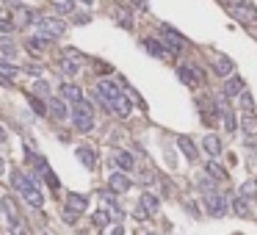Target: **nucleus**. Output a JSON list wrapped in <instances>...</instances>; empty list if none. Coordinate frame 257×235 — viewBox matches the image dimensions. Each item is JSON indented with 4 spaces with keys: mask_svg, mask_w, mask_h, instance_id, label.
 <instances>
[{
    "mask_svg": "<svg viewBox=\"0 0 257 235\" xmlns=\"http://www.w3.org/2000/svg\"><path fill=\"white\" fill-rule=\"evenodd\" d=\"M233 69H235V64L230 58H219V61H216V66H213V72L222 75V78H230V75H233Z\"/></svg>",
    "mask_w": 257,
    "mask_h": 235,
    "instance_id": "18",
    "label": "nucleus"
},
{
    "mask_svg": "<svg viewBox=\"0 0 257 235\" xmlns=\"http://www.w3.org/2000/svg\"><path fill=\"white\" fill-rule=\"evenodd\" d=\"M3 169H6V161H3V158H0V175H3Z\"/></svg>",
    "mask_w": 257,
    "mask_h": 235,
    "instance_id": "40",
    "label": "nucleus"
},
{
    "mask_svg": "<svg viewBox=\"0 0 257 235\" xmlns=\"http://www.w3.org/2000/svg\"><path fill=\"white\" fill-rule=\"evenodd\" d=\"M133 6H136V8H147V0H133Z\"/></svg>",
    "mask_w": 257,
    "mask_h": 235,
    "instance_id": "38",
    "label": "nucleus"
},
{
    "mask_svg": "<svg viewBox=\"0 0 257 235\" xmlns=\"http://www.w3.org/2000/svg\"><path fill=\"white\" fill-rule=\"evenodd\" d=\"M97 69H100L102 75H111V72H114V69H111V66H108V64H97Z\"/></svg>",
    "mask_w": 257,
    "mask_h": 235,
    "instance_id": "37",
    "label": "nucleus"
},
{
    "mask_svg": "<svg viewBox=\"0 0 257 235\" xmlns=\"http://www.w3.org/2000/svg\"><path fill=\"white\" fill-rule=\"evenodd\" d=\"M233 208H235V213H238V216H249V202H246L244 197H235L233 199Z\"/></svg>",
    "mask_w": 257,
    "mask_h": 235,
    "instance_id": "27",
    "label": "nucleus"
},
{
    "mask_svg": "<svg viewBox=\"0 0 257 235\" xmlns=\"http://www.w3.org/2000/svg\"><path fill=\"white\" fill-rule=\"evenodd\" d=\"M208 172L216 177V180H227V172H224V169H222V166H219L216 161H210V163H208Z\"/></svg>",
    "mask_w": 257,
    "mask_h": 235,
    "instance_id": "29",
    "label": "nucleus"
},
{
    "mask_svg": "<svg viewBox=\"0 0 257 235\" xmlns=\"http://www.w3.org/2000/svg\"><path fill=\"white\" fill-rule=\"evenodd\" d=\"M241 127H244V133H249V136H257V122H255V116H252V114H244Z\"/></svg>",
    "mask_w": 257,
    "mask_h": 235,
    "instance_id": "25",
    "label": "nucleus"
},
{
    "mask_svg": "<svg viewBox=\"0 0 257 235\" xmlns=\"http://www.w3.org/2000/svg\"><path fill=\"white\" fill-rule=\"evenodd\" d=\"M199 108H202V119L208 122V125H216V111H219V105H205V103H199Z\"/></svg>",
    "mask_w": 257,
    "mask_h": 235,
    "instance_id": "24",
    "label": "nucleus"
},
{
    "mask_svg": "<svg viewBox=\"0 0 257 235\" xmlns=\"http://www.w3.org/2000/svg\"><path fill=\"white\" fill-rule=\"evenodd\" d=\"M111 211H97V213H91V224H94V227H108V222H111Z\"/></svg>",
    "mask_w": 257,
    "mask_h": 235,
    "instance_id": "22",
    "label": "nucleus"
},
{
    "mask_svg": "<svg viewBox=\"0 0 257 235\" xmlns=\"http://www.w3.org/2000/svg\"><path fill=\"white\" fill-rule=\"evenodd\" d=\"M50 111H53V116H55L58 122H64L66 116H69V111H66V105L61 103V100H53V103H50Z\"/></svg>",
    "mask_w": 257,
    "mask_h": 235,
    "instance_id": "23",
    "label": "nucleus"
},
{
    "mask_svg": "<svg viewBox=\"0 0 257 235\" xmlns=\"http://www.w3.org/2000/svg\"><path fill=\"white\" fill-rule=\"evenodd\" d=\"M78 158H80V163H83L86 169H94L97 166V158H94V152H91L89 147H78Z\"/></svg>",
    "mask_w": 257,
    "mask_h": 235,
    "instance_id": "19",
    "label": "nucleus"
},
{
    "mask_svg": "<svg viewBox=\"0 0 257 235\" xmlns=\"http://www.w3.org/2000/svg\"><path fill=\"white\" fill-rule=\"evenodd\" d=\"M0 50H3V53H8V55H11V53H14V47H11V42H0Z\"/></svg>",
    "mask_w": 257,
    "mask_h": 235,
    "instance_id": "36",
    "label": "nucleus"
},
{
    "mask_svg": "<svg viewBox=\"0 0 257 235\" xmlns=\"http://www.w3.org/2000/svg\"><path fill=\"white\" fill-rule=\"evenodd\" d=\"M0 75H3V78H14V75H17V66H11L8 64V61H0Z\"/></svg>",
    "mask_w": 257,
    "mask_h": 235,
    "instance_id": "31",
    "label": "nucleus"
},
{
    "mask_svg": "<svg viewBox=\"0 0 257 235\" xmlns=\"http://www.w3.org/2000/svg\"><path fill=\"white\" fill-rule=\"evenodd\" d=\"M78 69H80V66H78V55H75V53H69L64 61H61V72H64L66 78H75Z\"/></svg>",
    "mask_w": 257,
    "mask_h": 235,
    "instance_id": "15",
    "label": "nucleus"
},
{
    "mask_svg": "<svg viewBox=\"0 0 257 235\" xmlns=\"http://www.w3.org/2000/svg\"><path fill=\"white\" fill-rule=\"evenodd\" d=\"M222 94H224V97H238V94H244V80H241L238 75H233V78L224 83Z\"/></svg>",
    "mask_w": 257,
    "mask_h": 235,
    "instance_id": "14",
    "label": "nucleus"
},
{
    "mask_svg": "<svg viewBox=\"0 0 257 235\" xmlns=\"http://www.w3.org/2000/svg\"><path fill=\"white\" fill-rule=\"evenodd\" d=\"M108 188H111L114 194H125L127 188H130V177H127L125 172H116V175L108 177Z\"/></svg>",
    "mask_w": 257,
    "mask_h": 235,
    "instance_id": "10",
    "label": "nucleus"
},
{
    "mask_svg": "<svg viewBox=\"0 0 257 235\" xmlns=\"http://www.w3.org/2000/svg\"><path fill=\"white\" fill-rule=\"evenodd\" d=\"M158 213V197H152V194H141V202H138L136 208V216L138 219H150Z\"/></svg>",
    "mask_w": 257,
    "mask_h": 235,
    "instance_id": "8",
    "label": "nucleus"
},
{
    "mask_svg": "<svg viewBox=\"0 0 257 235\" xmlns=\"http://www.w3.org/2000/svg\"><path fill=\"white\" fill-rule=\"evenodd\" d=\"M241 103H244L246 108H252V105H255V103H252V94H249V91H244V94H241Z\"/></svg>",
    "mask_w": 257,
    "mask_h": 235,
    "instance_id": "34",
    "label": "nucleus"
},
{
    "mask_svg": "<svg viewBox=\"0 0 257 235\" xmlns=\"http://www.w3.org/2000/svg\"><path fill=\"white\" fill-rule=\"evenodd\" d=\"M114 163L119 166L122 172H130L133 166H136V161H133V155H130V152H116V155H114Z\"/></svg>",
    "mask_w": 257,
    "mask_h": 235,
    "instance_id": "17",
    "label": "nucleus"
},
{
    "mask_svg": "<svg viewBox=\"0 0 257 235\" xmlns=\"http://www.w3.org/2000/svg\"><path fill=\"white\" fill-rule=\"evenodd\" d=\"M177 75H180V80L186 86H202V80H205V75H202V69L199 66H194V64H183V66H177Z\"/></svg>",
    "mask_w": 257,
    "mask_h": 235,
    "instance_id": "3",
    "label": "nucleus"
},
{
    "mask_svg": "<svg viewBox=\"0 0 257 235\" xmlns=\"http://www.w3.org/2000/svg\"><path fill=\"white\" fill-rule=\"evenodd\" d=\"M233 17L238 19V22H244V25H255L257 22V11H255V6H249V3L235 6L233 8Z\"/></svg>",
    "mask_w": 257,
    "mask_h": 235,
    "instance_id": "9",
    "label": "nucleus"
},
{
    "mask_svg": "<svg viewBox=\"0 0 257 235\" xmlns=\"http://www.w3.org/2000/svg\"><path fill=\"white\" fill-rule=\"evenodd\" d=\"M177 147H180L183 152H186V158H188V161H194V158H197V147H194V141H191V139H186V136H180V139H177Z\"/></svg>",
    "mask_w": 257,
    "mask_h": 235,
    "instance_id": "21",
    "label": "nucleus"
},
{
    "mask_svg": "<svg viewBox=\"0 0 257 235\" xmlns=\"http://www.w3.org/2000/svg\"><path fill=\"white\" fill-rule=\"evenodd\" d=\"M105 235H125V230H122V224H114V227L108 230Z\"/></svg>",
    "mask_w": 257,
    "mask_h": 235,
    "instance_id": "35",
    "label": "nucleus"
},
{
    "mask_svg": "<svg viewBox=\"0 0 257 235\" xmlns=\"http://www.w3.org/2000/svg\"><path fill=\"white\" fill-rule=\"evenodd\" d=\"M202 150L208 152L210 158L222 155V141H219V136H213V133H205V139H202Z\"/></svg>",
    "mask_w": 257,
    "mask_h": 235,
    "instance_id": "13",
    "label": "nucleus"
},
{
    "mask_svg": "<svg viewBox=\"0 0 257 235\" xmlns=\"http://www.w3.org/2000/svg\"><path fill=\"white\" fill-rule=\"evenodd\" d=\"M97 94H100V100L105 105H114L122 97V89L116 83H111V80H97Z\"/></svg>",
    "mask_w": 257,
    "mask_h": 235,
    "instance_id": "4",
    "label": "nucleus"
},
{
    "mask_svg": "<svg viewBox=\"0 0 257 235\" xmlns=\"http://www.w3.org/2000/svg\"><path fill=\"white\" fill-rule=\"evenodd\" d=\"M3 141H6V130H3V127H0V144H3Z\"/></svg>",
    "mask_w": 257,
    "mask_h": 235,
    "instance_id": "39",
    "label": "nucleus"
},
{
    "mask_svg": "<svg viewBox=\"0 0 257 235\" xmlns=\"http://www.w3.org/2000/svg\"><path fill=\"white\" fill-rule=\"evenodd\" d=\"M227 208H230V202H227V197H222V194H208L205 197V211L210 213V216H224L227 213Z\"/></svg>",
    "mask_w": 257,
    "mask_h": 235,
    "instance_id": "6",
    "label": "nucleus"
},
{
    "mask_svg": "<svg viewBox=\"0 0 257 235\" xmlns=\"http://www.w3.org/2000/svg\"><path fill=\"white\" fill-rule=\"evenodd\" d=\"M111 111H114L116 116H122V119H125V116H130V111H133V105H130V100H127L125 94L119 97V100H116L114 105H111Z\"/></svg>",
    "mask_w": 257,
    "mask_h": 235,
    "instance_id": "16",
    "label": "nucleus"
},
{
    "mask_svg": "<svg viewBox=\"0 0 257 235\" xmlns=\"http://www.w3.org/2000/svg\"><path fill=\"white\" fill-rule=\"evenodd\" d=\"M161 33H163V44H166V50H169L172 55H177L180 50L186 47V39L180 36L177 30H172L169 25H161Z\"/></svg>",
    "mask_w": 257,
    "mask_h": 235,
    "instance_id": "5",
    "label": "nucleus"
},
{
    "mask_svg": "<svg viewBox=\"0 0 257 235\" xmlns=\"http://www.w3.org/2000/svg\"><path fill=\"white\" fill-rule=\"evenodd\" d=\"M144 47H147V53H150V55H155V58H161V61H172L174 58V55L166 50V44L155 42V39H147V42H144Z\"/></svg>",
    "mask_w": 257,
    "mask_h": 235,
    "instance_id": "11",
    "label": "nucleus"
},
{
    "mask_svg": "<svg viewBox=\"0 0 257 235\" xmlns=\"http://www.w3.org/2000/svg\"><path fill=\"white\" fill-rule=\"evenodd\" d=\"M44 47H47V39H44V36H36V39H30V42H28V50H33V53H42Z\"/></svg>",
    "mask_w": 257,
    "mask_h": 235,
    "instance_id": "30",
    "label": "nucleus"
},
{
    "mask_svg": "<svg viewBox=\"0 0 257 235\" xmlns=\"http://www.w3.org/2000/svg\"><path fill=\"white\" fill-rule=\"evenodd\" d=\"M11 183H14V188H17V191L25 197V202H28L30 208H42V205H44L42 191L36 188V183L30 180L28 175H22L19 169H14V172H11Z\"/></svg>",
    "mask_w": 257,
    "mask_h": 235,
    "instance_id": "1",
    "label": "nucleus"
},
{
    "mask_svg": "<svg viewBox=\"0 0 257 235\" xmlns=\"http://www.w3.org/2000/svg\"><path fill=\"white\" fill-rule=\"evenodd\" d=\"M61 94H64L66 100H75V103H80V100H83V91H80L75 83H64V86H61Z\"/></svg>",
    "mask_w": 257,
    "mask_h": 235,
    "instance_id": "20",
    "label": "nucleus"
},
{
    "mask_svg": "<svg viewBox=\"0 0 257 235\" xmlns=\"http://www.w3.org/2000/svg\"><path fill=\"white\" fill-rule=\"evenodd\" d=\"M30 105H33V111H36L39 116H44V114H47V108H44V103L39 100V97H30Z\"/></svg>",
    "mask_w": 257,
    "mask_h": 235,
    "instance_id": "32",
    "label": "nucleus"
},
{
    "mask_svg": "<svg viewBox=\"0 0 257 235\" xmlns=\"http://www.w3.org/2000/svg\"><path fill=\"white\" fill-rule=\"evenodd\" d=\"M39 28L44 30V36H64L66 33L64 19H58V17H42L39 19Z\"/></svg>",
    "mask_w": 257,
    "mask_h": 235,
    "instance_id": "7",
    "label": "nucleus"
},
{
    "mask_svg": "<svg viewBox=\"0 0 257 235\" xmlns=\"http://www.w3.org/2000/svg\"><path fill=\"white\" fill-rule=\"evenodd\" d=\"M14 28V19L11 17H0V33H8Z\"/></svg>",
    "mask_w": 257,
    "mask_h": 235,
    "instance_id": "33",
    "label": "nucleus"
},
{
    "mask_svg": "<svg viewBox=\"0 0 257 235\" xmlns=\"http://www.w3.org/2000/svg\"><path fill=\"white\" fill-rule=\"evenodd\" d=\"M255 194H257V183L255 180H246L244 186H241V197H244V199H252Z\"/></svg>",
    "mask_w": 257,
    "mask_h": 235,
    "instance_id": "28",
    "label": "nucleus"
},
{
    "mask_svg": "<svg viewBox=\"0 0 257 235\" xmlns=\"http://www.w3.org/2000/svg\"><path fill=\"white\" fill-rule=\"evenodd\" d=\"M147 235H155V233H147Z\"/></svg>",
    "mask_w": 257,
    "mask_h": 235,
    "instance_id": "41",
    "label": "nucleus"
},
{
    "mask_svg": "<svg viewBox=\"0 0 257 235\" xmlns=\"http://www.w3.org/2000/svg\"><path fill=\"white\" fill-rule=\"evenodd\" d=\"M75 127H78L80 133H89L91 127H94V108H91L86 100L75 103Z\"/></svg>",
    "mask_w": 257,
    "mask_h": 235,
    "instance_id": "2",
    "label": "nucleus"
},
{
    "mask_svg": "<svg viewBox=\"0 0 257 235\" xmlns=\"http://www.w3.org/2000/svg\"><path fill=\"white\" fill-rule=\"evenodd\" d=\"M116 19L122 22V28H125V30H133V17H130L127 8H116Z\"/></svg>",
    "mask_w": 257,
    "mask_h": 235,
    "instance_id": "26",
    "label": "nucleus"
},
{
    "mask_svg": "<svg viewBox=\"0 0 257 235\" xmlns=\"http://www.w3.org/2000/svg\"><path fill=\"white\" fill-rule=\"evenodd\" d=\"M86 205H89V199H86L83 194H69V197H66V211L75 213V216H78V213H83Z\"/></svg>",
    "mask_w": 257,
    "mask_h": 235,
    "instance_id": "12",
    "label": "nucleus"
}]
</instances>
